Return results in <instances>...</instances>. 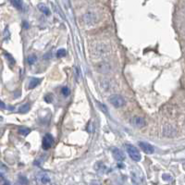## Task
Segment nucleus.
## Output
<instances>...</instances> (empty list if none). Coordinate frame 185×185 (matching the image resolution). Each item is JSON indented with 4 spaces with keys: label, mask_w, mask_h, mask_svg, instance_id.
<instances>
[{
    "label": "nucleus",
    "mask_w": 185,
    "mask_h": 185,
    "mask_svg": "<svg viewBox=\"0 0 185 185\" xmlns=\"http://www.w3.org/2000/svg\"><path fill=\"white\" fill-rule=\"evenodd\" d=\"M109 52V47L107 44L98 43L94 46L92 49V54L95 56V58H101L105 55H107Z\"/></svg>",
    "instance_id": "f257e3e1"
},
{
    "label": "nucleus",
    "mask_w": 185,
    "mask_h": 185,
    "mask_svg": "<svg viewBox=\"0 0 185 185\" xmlns=\"http://www.w3.org/2000/svg\"><path fill=\"white\" fill-rule=\"evenodd\" d=\"M109 103L112 105H114L117 108H120L123 107L126 105V101L125 99L122 97L120 95H111L108 98Z\"/></svg>",
    "instance_id": "f03ea898"
},
{
    "label": "nucleus",
    "mask_w": 185,
    "mask_h": 185,
    "mask_svg": "<svg viewBox=\"0 0 185 185\" xmlns=\"http://www.w3.org/2000/svg\"><path fill=\"white\" fill-rule=\"evenodd\" d=\"M126 148H127V151H128V154H129L130 157L133 161L139 162L141 160V154L135 146H133V145H131V144H128Z\"/></svg>",
    "instance_id": "7ed1b4c3"
},
{
    "label": "nucleus",
    "mask_w": 185,
    "mask_h": 185,
    "mask_svg": "<svg viewBox=\"0 0 185 185\" xmlns=\"http://www.w3.org/2000/svg\"><path fill=\"white\" fill-rule=\"evenodd\" d=\"M95 69L96 71L99 73H103V74H107L111 71L112 67L108 62H105V61H102V62H99L98 64L95 65Z\"/></svg>",
    "instance_id": "20e7f679"
},
{
    "label": "nucleus",
    "mask_w": 185,
    "mask_h": 185,
    "mask_svg": "<svg viewBox=\"0 0 185 185\" xmlns=\"http://www.w3.org/2000/svg\"><path fill=\"white\" fill-rule=\"evenodd\" d=\"M53 144H54V137L50 133H46L44 136L43 141H42V147L44 150H48L50 149Z\"/></svg>",
    "instance_id": "39448f33"
},
{
    "label": "nucleus",
    "mask_w": 185,
    "mask_h": 185,
    "mask_svg": "<svg viewBox=\"0 0 185 185\" xmlns=\"http://www.w3.org/2000/svg\"><path fill=\"white\" fill-rule=\"evenodd\" d=\"M83 20L84 22L88 26H94L97 23V17L92 12H87L83 16Z\"/></svg>",
    "instance_id": "423d86ee"
},
{
    "label": "nucleus",
    "mask_w": 185,
    "mask_h": 185,
    "mask_svg": "<svg viewBox=\"0 0 185 185\" xmlns=\"http://www.w3.org/2000/svg\"><path fill=\"white\" fill-rule=\"evenodd\" d=\"M130 122L133 126L137 127V128H143L146 125V121H145V120L143 117H140V116H133L131 118Z\"/></svg>",
    "instance_id": "0eeeda50"
},
{
    "label": "nucleus",
    "mask_w": 185,
    "mask_h": 185,
    "mask_svg": "<svg viewBox=\"0 0 185 185\" xmlns=\"http://www.w3.org/2000/svg\"><path fill=\"white\" fill-rule=\"evenodd\" d=\"M177 134V130L172 125H166L163 128V135L168 138H172Z\"/></svg>",
    "instance_id": "6e6552de"
},
{
    "label": "nucleus",
    "mask_w": 185,
    "mask_h": 185,
    "mask_svg": "<svg viewBox=\"0 0 185 185\" xmlns=\"http://www.w3.org/2000/svg\"><path fill=\"white\" fill-rule=\"evenodd\" d=\"M139 146L141 147V149L147 155H151L154 152H155V148H154L153 145H151L150 144L145 143V142H139Z\"/></svg>",
    "instance_id": "1a4fd4ad"
},
{
    "label": "nucleus",
    "mask_w": 185,
    "mask_h": 185,
    "mask_svg": "<svg viewBox=\"0 0 185 185\" xmlns=\"http://www.w3.org/2000/svg\"><path fill=\"white\" fill-rule=\"evenodd\" d=\"M112 155L113 157L115 158L117 161H123L125 159V155L120 149H118L117 147H114L112 149Z\"/></svg>",
    "instance_id": "9d476101"
},
{
    "label": "nucleus",
    "mask_w": 185,
    "mask_h": 185,
    "mask_svg": "<svg viewBox=\"0 0 185 185\" xmlns=\"http://www.w3.org/2000/svg\"><path fill=\"white\" fill-rule=\"evenodd\" d=\"M101 87L105 89V91H108L109 89H111L112 86H111V82L108 81L107 79H103L102 81H101Z\"/></svg>",
    "instance_id": "9b49d317"
},
{
    "label": "nucleus",
    "mask_w": 185,
    "mask_h": 185,
    "mask_svg": "<svg viewBox=\"0 0 185 185\" xmlns=\"http://www.w3.org/2000/svg\"><path fill=\"white\" fill-rule=\"evenodd\" d=\"M38 8H39V10H40L41 12H43L44 14L46 15V16H49L51 14L50 10L45 5V4H39V5H38Z\"/></svg>",
    "instance_id": "f8f14e48"
},
{
    "label": "nucleus",
    "mask_w": 185,
    "mask_h": 185,
    "mask_svg": "<svg viewBox=\"0 0 185 185\" xmlns=\"http://www.w3.org/2000/svg\"><path fill=\"white\" fill-rule=\"evenodd\" d=\"M41 81L42 80L39 78H33L29 83V89H33V88H35L39 84V83L41 82Z\"/></svg>",
    "instance_id": "ddd939ff"
},
{
    "label": "nucleus",
    "mask_w": 185,
    "mask_h": 185,
    "mask_svg": "<svg viewBox=\"0 0 185 185\" xmlns=\"http://www.w3.org/2000/svg\"><path fill=\"white\" fill-rule=\"evenodd\" d=\"M29 110H30V104H24L23 105H21V107L19 108V112L25 114V113L29 112Z\"/></svg>",
    "instance_id": "4468645a"
},
{
    "label": "nucleus",
    "mask_w": 185,
    "mask_h": 185,
    "mask_svg": "<svg viewBox=\"0 0 185 185\" xmlns=\"http://www.w3.org/2000/svg\"><path fill=\"white\" fill-rule=\"evenodd\" d=\"M5 56H6L7 59L8 60V63H10V67H13V66H14L15 63H16V60L14 59V58H13V56L10 54H8V53H6Z\"/></svg>",
    "instance_id": "2eb2a0df"
},
{
    "label": "nucleus",
    "mask_w": 185,
    "mask_h": 185,
    "mask_svg": "<svg viewBox=\"0 0 185 185\" xmlns=\"http://www.w3.org/2000/svg\"><path fill=\"white\" fill-rule=\"evenodd\" d=\"M11 2L13 4V6H14L16 8H18V10H21V8H22L21 0H11Z\"/></svg>",
    "instance_id": "dca6fc26"
},
{
    "label": "nucleus",
    "mask_w": 185,
    "mask_h": 185,
    "mask_svg": "<svg viewBox=\"0 0 185 185\" xmlns=\"http://www.w3.org/2000/svg\"><path fill=\"white\" fill-rule=\"evenodd\" d=\"M49 180H50V179H49V177L46 175V174H42L41 176H40V182L43 183V184H46V183H48L49 182Z\"/></svg>",
    "instance_id": "f3484780"
},
{
    "label": "nucleus",
    "mask_w": 185,
    "mask_h": 185,
    "mask_svg": "<svg viewBox=\"0 0 185 185\" xmlns=\"http://www.w3.org/2000/svg\"><path fill=\"white\" fill-rule=\"evenodd\" d=\"M30 133H31V130L29 129V128H20V129L19 130V133L23 135V136L28 135Z\"/></svg>",
    "instance_id": "a211bd4d"
},
{
    "label": "nucleus",
    "mask_w": 185,
    "mask_h": 185,
    "mask_svg": "<svg viewBox=\"0 0 185 185\" xmlns=\"http://www.w3.org/2000/svg\"><path fill=\"white\" fill-rule=\"evenodd\" d=\"M28 63L30 64V65H33V64H34L35 62H36V60H37V56H35V55H31V56H28Z\"/></svg>",
    "instance_id": "6ab92c4d"
},
{
    "label": "nucleus",
    "mask_w": 185,
    "mask_h": 185,
    "mask_svg": "<svg viewBox=\"0 0 185 185\" xmlns=\"http://www.w3.org/2000/svg\"><path fill=\"white\" fill-rule=\"evenodd\" d=\"M96 105H98V107H100V109L102 110V111L105 113V114H107V115H108V111H107V107L104 105V104H102V103H100V102H96Z\"/></svg>",
    "instance_id": "aec40b11"
},
{
    "label": "nucleus",
    "mask_w": 185,
    "mask_h": 185,
    "mask_svg": "<svg viewBox=\"0 0 185 185\" xmlns=\"http://www.w3.org/2000/svg\"><path fill=\"white\" fill-rule=\"evenodd\" d=\"M66 55H67V52H66V50L63 49V48L58 49V52H56V56H58V58H63Z\"/></svg>",
    "instance_id": "412c9836"
},
{
    "label": "nucleus",
    "mask_w": 185,
    "mask_h": 185,
    "mask_svg": "<svg viewBox=\"0 0 185 185\" xmlns=\"http://www.w3.org/2000/svg\"><path fill=\"white\" fill-rule=\"evenodd\" d=\"M61 92H62V95L64 96H69V92H70L69 87H67V86L62 87V89H61Z\"/></svg>",
    "instance_id": "4be33fe9"
},
{
    "label": "nucleus",
    "mask_w": 185,
    "mask_h": 185,
    "mask_svg": "<svg viewBox=\"0 0 185 185\" xmlns=\"http://www.w3.org/2000/svg\"><path fill=\"white\" fill-rule=\"evenodd\" d=\"M53 95H51V94H47L46 96H45V100H46V102H47V103H51L52 101H53Z\"/></svg>",
    "instance_id": "5701e85b"
},
{
    "label": "nucleus",
    "mask_w": 185,
    "mask_h": 185,
    "mask_svg": "<svg viewBox=\"0 0 185 185\" xmlns=\"http://www.w3.org/2000/svg\"><path fill=\"white\" fill-rule=\"evenodd\" d=\"M95 130V128H94V123L92 122H90L89 124H88V127H87V131H89V133H92Z\"/></svg>",
    "instance_id": "b1692460"
},
{
    "label": "nucleus",
    "mask_w": 185,
    "mask_h": 185,
    "mask_svg": "<svg viewBox=\"0 0 185 185\" xmlns=\"http://www.w3.org/2000/svg\"><path fill=\"white\" fill-rule=\"evenodd\" d=\"M75 75H76V78H77V80L79 81L80 80V71H79V69L78 68H75Z\"/></svg>",
    "instance_id": "393cba45"
},
{
    "label": "nucleus",
    "mask_w": 185,
    "mask_h": 185,
    "mask_svg": "<svg viewBox=\"0 0 185 185\" xmlns=\"http://www.w3.org/2000/svg\"><path fill=\"white\" fill-rule=\"evenodd\" d=\"M0 108H3V109H5L6 108V105L4 104L2 101H0Z\"/></svg>",
    "instance_id": "a878e982"
},
{
    "label": "nucleus",
    "mask_w": 185,
    "mask_h": 185,
    "mask_svg": "<svg viewBox=\"0 0 185 185\" xmlns=\"http://www.w3.org/2000/svg\"><path fill=\"white\" fill-rule=\"evenodd\" d=\"M23 26H24L25 29H28L29 28V24H28L27 21H23Z\"/></svg>",
    "instance_id": "bb28decb"
}]
</instances>
